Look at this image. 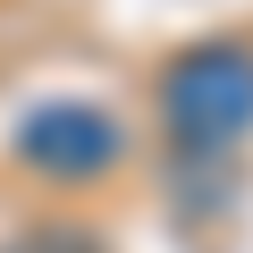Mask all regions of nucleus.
Wrapping results in <instances>:
<instances>
[{
	"label": "nucleus",
	"instance_id": "obj_2",
	"mask_svg": "<svg viewBox=\"0 0 253 253\" xmlns=\"http://www.w3.org/2000/svg\"><path fill=\"white\" fill-rule=\"evenodd\" d=\"M17 161L42 169V177H110L126 161V126L101 110V101H42L26 126H17Z\"/></svg>",
	"mask_w": 253,
	"mask_h": 253
},
{
	"label": "nucleus",
	"instance_id": "obj_1",
	"mask_svg": "<svg viewBox=\"0 0 253 253\" xmlns=\"http://www.w3.org/2000/svg\"><path fill=\"white\" fill-rule=\"evenodd\" d=\"M161 118L186 152H228L253 135V51L245 42H194L161 76Z\"/></svg>",
	"mask_w": 253,
	"mask_h": 253
}]
</instances>
